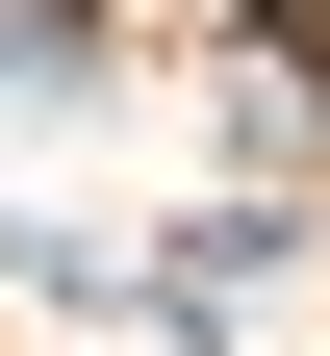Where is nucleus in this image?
I'll return each instance as SVG.
<instances>
[{
  "label": "nucleus",
  "instance_id": "obj_1",
  "mask_svg": "<svg viewBox=\"0 0 330 356\" xmlns=\"http://www.w3.org/2000/svg\"><path fill=\"white\" fill-rule=\"evenodd\" d=\"M0 76H102V26L76 0H0Z\"/></svg>",
  "mask_w": 330,
  "mask_h": 356
}]
</instances>
